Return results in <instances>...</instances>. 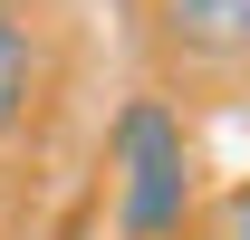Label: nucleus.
Here are the masks:
<instances>
[{
	"mask_svg": "<svg viewBox=\"0 0 250 240\" xmlns=\"http://www.w3.org/2000/svg\"><path fill=\"white\" fill-rule=\"evenodd\" d=\"M116 154V221L125 240H173L183 231V202H192V154H183V116L164 96H135L106 135Z\"/></svg>",
	"mask_w": 250,
	"mask_h": 240,
	"instance_id": "obj_1",
	"label": "nucleus"
},
{
	"mask_svg": "<svg viewBox=\"0 0 250 240\" xmlns=\"http://www.w3.org/2000/svg\"><path fill=\"white\" fill-rule=\"evenodd\" d=\"M164 29L202 58H250V0H164Z\"/></svg>",
	"mask_w": 250,
	"mask_h": 240,
	"instance_id": "obj_2",
	"label": "nucleus"
},
{
	"mask_svg": "<svg viewBox=\"0 0 250 240\" xmlns=\"http://www.w3.org/2000/svg\"><path fill=\"white\" fill-rule=\"evenodd\" d=\"M29 77H39V58H29V29L10 20V0H0V135L29 116Z\"/></svg>",
	"mask_w": 250,
	"mask_h": 240,
	"instance_id": "obj_3",
	"label": "nucleus"
},
{
	"mask_svg": "<svg viewBox=\"0 0 250 240\" xmlns=\"http://www.w3.org/2000/svg\"><path fill=\"white\" fill-rule=\"evenodd\" d=\"M231 240H250V182H241V202H231Z\"/></svg>",
	"mask_w": 250,
	"mask_h": 240,
	"instance_id": "obj_4",
	"label": "nucleus"
}]
</instances>
